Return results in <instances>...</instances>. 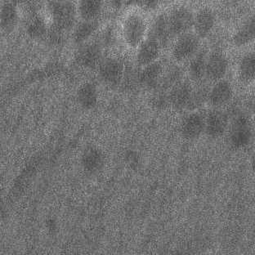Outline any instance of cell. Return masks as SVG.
<instances>
[{
  "label": "cell",
  "mask_w": 255,
  "mask_h": 255,
  "mask_svg": "<svg viewBox=\"0 0 255 255\" xmlns=\"http://www.w3.org/2000/svg\"><path fill=\"white\" fill-rule=\"evenodd\" d=\"M226 121L219 112H212L205 121V131L212 138L221 137L225 132Z\"/></svg>",
  "instance_id": "e0dca14e"
},
{
  "label": "cell",
  "mask_w": 255,
  "mask_h": 255,
  "mask_svg": "<svg viewBox=\"0 0 255 255\" xmlns=\"http://www.w3.org/2000/svg\"><path fill=\"white\" fill-rule=\"evenodd\" d=\"M98 23L97 21H85L79 23L75 26L73 32L74 42L77 44L84 43L94 34L98 29Z\"/></svg>",
  "instance_id": "7402d4cb"
},
{
  "label": "cell",
  "mask_w": 255,
  "mask_h": 255,
  "mask_svg": "<svg viewBox=\"0 0 255 255\" xmlns=\"http://www.w3.org/2000/svg\"><path fill=\"white\" fill-rule=\"evenodd\" d=\"M206 92L204 90L203 88H199L196 90H192L191 94V102H190L189 108L188 109H196L197 107H201L205 99H206Z\"/></svg>",
  "instance_id": "d4e9b609"
},
{
  "label": "cell",
  "mask_w": 255,
  "mask_h": 255,
  "mask_svg": "<svg viewBox=\"0 0 255 255\" xmlns=\"http://www.w3.org/2000/svg\"><path fill=\"white\" fill-rule=\"evenodd\" d=\"M194 17L192 11L183 6L176 7L171 11L168 21L172 39L188 33L193 27Z\"/></svg>",
  "instance_id": "3957f363"
},
{
  "label": "cell",
  "mask_w": 255,
  "mask_h": 255,
  "mask_svg": "<svg viewBox=\"0 0 255 255\" xmlns=\"http://www.w3.org/2000/svg\"><path fill=\"white\" fill-rule=\"evenodd\" d=\"M123 65L115 58H106L99 65V76L107 85H117L123 75Z\"/></svg>",
  "instance_id": "52a82bcc"
},
{
  "label": "cell",
  "mask_w": 255,
  "mask_h": 255,
  "mask_svg": "<svg viewBox=\"0 0 255 255\" xmlns=\"http://www.w3.org/2000/svg\"><path fill=\"white\" fill-rule=\"evenodd\" d=\"M228 61L225 55L220 52L211 53L207 58L205 75L214 81L221 80L228 71Z\"/></svg>",
  "instance_id": "ba28073f"
},
{
  "label": "cell",
  "mask_w": 255,
  "mask_h": 255,
  "mask_svg": "<svg viewBox=\"0 0 255 255\" xmlns=\"http://www.w3.org/2000/svg\"><path fill=\"white\" fill-rule=\"evenodd\" d=\"M240 75L244 81H251L255 79V53L251 52L242 57L240 63Z\"/></svg>",
  "instance_id": "cb8c5ba5"
},
{
  "label": "cell",
  "mask_w": 255,
  "mask_h": 255,
  "mask_svg": "<svg viewBox=\"0 0 255 255\" xmlns=\"http://www.w3.org/2000/svg\"><path fill=\"white\" fill-rule=\"evenodd\" d=\"M215 24V15L209 7H203L199 10L194 17V30L195 34L199 39H204L208 36Z\"/></svg>",
  "instance_id": "30bf717a"
},
{
  "label": "cell",
  "mask_w": 255,
  "mask_h": 255,
  "mask_svg": "<svg viewBox=\"0 0 255 255\" xmlns=\"http://www.w3.org/2000/svg\"><path fill=\"white\" fill-rule=\"evenodd\" d=\"M233 88L227 80L217 81L212 89L209 92L208 97L210 104L214 107H221L229 103L233 98Z\"/></svg>",
  "instance_id": "8fae6325"
},
{
  "label": "cell",
  "mask_w": 255,
  "mask_h": 255,
  "mask_svg": "<svg viewBox=\"0 0 255 255\" xmlns=\"http://www.w3.org/2000/svg\"><path fill=\"white\" fill-rule=\"evenodd\" d=\"M200 39L195 33H186L178 37L173 48V56L177 62L192 58L199 51Z\"/></svg>",
  "instance_id": "277c9868"
},
{
  "label": "cell",
  "mask_w": 255,
  "mask_h": 255,
  "mask_svg": "<svg viewBox=\"0 0 255 255\" xmlns=\"http://www.w3.org/2000/svg\"><path fill=\"white\" fill-rule=\"evenodd\" d=\"M162 74V66L155 62L147 65L140 74V82L147 88H154L157 85Z\"/></svg>",
  "instance_id": "d6986e66"
},
{
  "label": "cell",
  "mask_w": 255,
  "mask_h": 255,
  "mask_svg": "<svg viewBox=\"0 0 255 255\" xmlns=\"http://www.w3.org/2000/svg\"><path fill=\"white\" fill-rule=\"evenodd\" d=\"M103 51L97 43H85L80 47L76 55V59L80 66L93 69L100 65Z\"/></svg>",
  "instance_id": "8992f818"
},
{
  "label": "cell",
  "mask_w": 255,
  "mask_h": 255,
  "mask_svg": "<svg viewBox=\"0 0 255 255\" xmlns=\"http://www.w3.org/2000/svg\"><path fill=\"white\" fill-rule=\"evenodd\" d=\"M18 20L17 11L12 3H7L2 6L1 10V25L6 32L12 31L16 27Z\"/></svg>",
  "instance_id": "603a6c76"
},
{
  "label": "cell",
  "mask_w": 255,
  "mask_h": 255,
  "mask_svg": "<svg viewBox=\"0 0 255 255\" xmlns=\"http://www.w3.org/2000/svg\"><path fill=\"white\" fill-rule=\"evenodd\" d=\"M46 27L44 22L42 21L41 19H34V21L30 23L29 26V32L32 36L39 37L41 36L45 32Z\"/></svg>",
  "instance_id": "484cf974"
},
{
  "label": "cell",
  "mask_w": 255,
  "mask_h": 255,
  "mask_svg": "<svg viewBox=\"0 0 255 255\" xmlns=\"http://www.w3.org/2000/svg\"><path fill=\"white\" fill-rule=\"evenodd\" d=\"M147 35L157 40L161 47L167 45L170 41V39H172L169 31L168 16H165L164 14H160L156 16V18L153 21L152 24L150 25Z\"/></svg>",
  "instance_id": "7c38bea8"
},
{
  "label": "cell",
  "mask_w": 255,
  "mask_h": 255,
  "mask_svg": "<svg viewBox=\"0 0 255 255\" xmlns=\"http://www.w3.org/2000/svg\"><path fill=\"white\" fill-rule=\"evenodd\" d=\"M192 90L188 84H181L176 87L170 95V102L173 107L178 109H188Z\"/></svg>",
  "instance_id": "2e32d148"
},
{
  "label": "cell",
  "mask_w": 255,
  "mask_h": 255,
  "mask_svg": "<svg viewBox=\"0 0 255 255\" xmlns=\"http://www.w3.org/2000/svg\"><path fill=\"white\" fill-rule=\"evenodd\" d=\"M205 121L201 114L190 115L185 120L182 126V134L189 140L198 138L205 131Z\"/></svg>",
  "instance_id": "4fadbf2b"
},
{
  "label": "cell",
  "mask_w": 255,
  "mask_h": 255,
  "mask_svg": "<svg viewBox=\"0 0 255 255\" xmlns=\"http://www.w3.org/2000/svg\"><path fill=\"white\" fill-rule=\"evenodd\" d=\"M147 32L145 19L138 14L128 16L123 25L124 39L131 48H137L143 41Z\"/></svg>",
  "instance_id": "7a4b0ae2"
},
{
  "label": "cell",
  "mask_w": 255,
  "mask_h": 255,
  "mask_svg": "<svg viewBox=\"0 0 255 255\" xmlns=\"http://www.w3.org/2000/svg\"><path fill=\"white\" fill-rule=\"evenodd\" d=\"M145 2L144 5L146 7L150 8V9H154V8H155L158 6V2H156V1H146V2Z\"/></svg>",
  "instance_id": "4316f807"
},
{
  "label": "cell",
  "mask_w": 255,
  "mask_h": 255,
  "mask_svg": "<svg viewBox=\"0 0 255 255\" xmlns=\"http://www.w3.org/2000/svg\"><path fill=\"white\" fill-rule=\"evenodd\" d=\"M206 54L204 51H198L191 58L189 65V75L194 81H200L205 76L206 70Z\"/></svg>",
  "instance_id": "44dd1931"
},
{
  "label": "cell",
  "mask_w": 255,
  "mask_h": 255,
  "mask_svg": "<svg viewBox=\"0 0 255 255\" xmlns=\"http://www.w3.org/2000/svg\"><path fill=\"white\" fill-rule=\"evenodd\" d=\"M84 169L89 173H96L100 170L104 164L103 153L95 146H89L82 155Z\"/></svg>",
  "instance_id": "5bb4252c"
},
{
  "label": "cell",
  "mask_w": 255,
  "mask_h": 255,
  "mask_svg": "<svg viewBox=\"0 0 255 255\" xmlns=\"http://www.w3.org/2000/svg\"><path fill=\"white\" fill-rule=\"evenodd\" d=\"M77 100L84 109L94 108L98 102V92L96 86L92 84H85L80 87L78 91Z\"/></svg>",
  "instance_id": "ac0fdd59"
},
{
  "label": "cell",
  "mask_w": 255,
  "mask_h": 255,
  "mask_svg": "<svg viewBox=\"0 0 255 255\" xmlns=\"http://www.w3.org/2000/svg\"><path fill=\"white\" fill-rule=\"evenodd\" d=\"M161 45L152 37L147 35L138 46L137 61L141 66H147L155 62L160 53Z\"/></svg>",
  "instance_id": "9c48e42d"
},
{
  "label": "cell",
  "mask_w": 255,
  "mask_h": 255,
  "mask_svg": "<svg viewBox=\"0 0 255 255\" xmlns=\"http://www.w3.org/2000/svg\"><path fill=\"white\" fill-rule=\"evenodd\" d=\"M103 2L98 0H84L78 5L77 11L83 21H97L103 10Z\"/></svg>",
  "instance_id": "9a60e30c"
},
{
  "label": "cell",
  "mask_w": 255,
  "mask_h": 255,
  "mask_svg": "<svg viewBox=\"0 0 255 255\" xmlns=\"http://www.w3.org/2000/svg\"><path fill=\"white\" fill-rule=\"evenodd\" d=\"M49 12L55 28L59 30H70L75 25L76 7L69 1H57L49 3Z\"/></svg>",
  "instance_id": "6da1fadb"
},
{
  "label": "cell",
  "mask_w": 255,
  "mask_h": 255,
  "mask_svg": "<svg viewBox=\"0 0 255 255\" xmlns=\"http://www.w3.org/2000/svg\"><path fill=\"white\" fill-rule=\"evenodd\" d=\"M255 35V17L253 16L247 20L235 34L233 38L235 45L237 47L246 45L251 41H253Z\"/></svg>",
  "instance_id": "ffe728a7"
},
{
  "label": "cell",
  "mask_w": 255,
  "mask_h": 255,
  "mask_svg": "<svg viewBox=\"0 0 255 255\" xmlns=\"http://www.w3.org/2000/svg\"><path fill=\"white\" fill-rule=\"evenodd\" d=\"M252 128L248 119L240 117L234 121L231 130V146L235 149H242L251 142Z\"/></svg>",
  "instance_id": "5b68a950"
}]
</instances>
